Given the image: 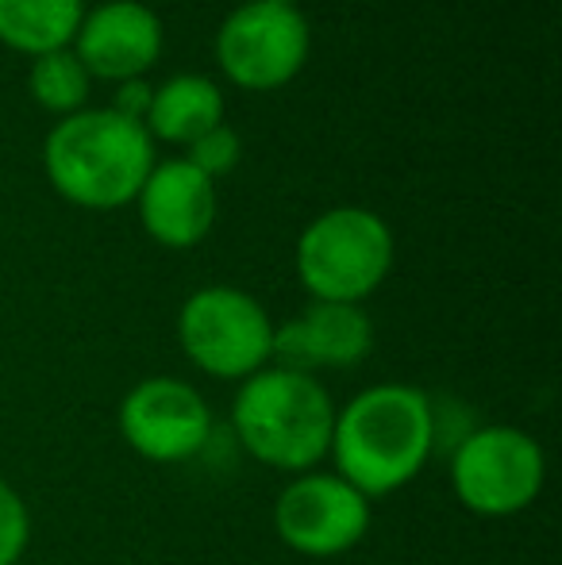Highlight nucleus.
Segmentation results:
<instances>
[{"instance_id": "obj_3", "label": "nucleus", "mask_w": 562, "mask_h": 565, "mask_svg": "<svg viewBox=\"0 0 562 565\" xmlns=\"http://www.w3.org/2000/svg\"><path fill=\"white\" fill-rule=\"evenodd\" d=\"M336 404L328 388L308 373L282 365L251 373L240 381L232 401V431L255 461L282 473H308L328 458Z\"/></svg>"}, {"instance_id": "obj_15", "label": "nucleus", "mask_w": 562, "mask_h": 565, "mask_svg": "<svg viewBox=\"0 0 562 565\" xmlns=\"http://www.w3.org/2000/svg\"><path fill=\"white\" fill-rule=\"evenodd\" d=\"M89 82H93L89 70L82 66V58L70 46L31 58L28 89L35 97V105H43L46 113H59V116L82 113L85 97H89Z\"/></svg>"}, {"instance_id": "obj_7", "label": "nucleus", "mask_w": 562, "mask_h": 565, "mask_svg": "<svg viewBox=\"0 0 562 565\" xmlns=\"http://www.w3.org/2000/svg\"><path fill=\"white\" fill-rule=\"evenodd\" d=\"M312 51V28L305 12L278 0L240 4L216 35V62L224 77L240 89L274 93L305 70Z\"/></svg>"}, {"instance_id": "obj_16", "label": "nucleus", "mask_w": 562, "mask_h": 565, "mask_svg": "<svg viewBox=\"0 0 562 565\" xmlns=\"http://www.w3.org/2000/svg\"><path fill=\"white\" fill-rule=\"evenodd\" d=\"M240 154H243V142L227 124L212 127V131H204L201 139H193L185 147V162L197 166V170L212 181L224 178V173H232L235 162H240Z\"/></svg>"}, {"instance_id": "obj_1", "label": "nucleus", "mask_w": 562, "mask_h": 565, "mask_svg": "<svg viewBox=\"0 0 562 565\" xmlns=\"http://www.w3.org/2000/svg\"><path fill=\"white\" fill-rule=\"evenodd\" d=\"M439 439V416L424 388L385 381L336 408L331 427V461L347 484L367 500H382L405 489L427 466Z\"/></svg>"}, {"instance_id": "obj_12", "label": "nucleus", "mask_w": 562, "mask_h": 565, "mask_svg": "<svg viewBox=\"0 0 562 565\" xmlns=\"http://www.w3.org/2000/svg\"><path fill=\"white\" fill-rule=\"evenodd\" d=\"M136 204L142 231L158 246L189 250L201 238H209L216 224V181L204 178L185 158H166L147 173Z\"/></svg>"}, {"instance_id": "obj_9", "label": "nucleus", "mask_w": 562, "mask_h": 565, "mask_svg": "<svg viewBox=\"0 0 562 565\" xmlns=\"http://www.w3.org/2000/svg\"><path fill=\"white\" fill-rule=\"evenodd\" d=\"M120 435L139 458L178 466L212 439V408L189 381L142 377L120 401Z\"/></svg>"}, {"instance_id": "obj_13", "label": "nucleus", "mask_w": 562, "mask_h": 565, "mask_svg": "<svg viewBox=\"0 0 562 565\" xmlns=\"http://www.w3.org/2000/svg\"><path fill=\"white\" fill-rule=\"evenodd\" d=\"M220 124H224V93L204 74H178L162 82L142 119L150 139L178 142V147H189Z\"/></svg>"}, {"instance_id": "obj_18", "label": "nucleus", "mask_w": 562, "mask_h": 565, "mask_svg": "<svg viewBox=\"0 0 562 565\" xmlns=\"http://www.w3.org/2000/svg\"><path fill=\"white\" fill-rule=\"evenodd\" d=\"M150 97H155V85H147L142 77L136 82H120V89H116V105L113 113L128 116V119H147V108H150Z\"/></svg>"}, {"instance_id": "obj_4", "label": "nucleus", "mask_w": 562, "mask_h": 565, "mask_svg": "<svg viewBox=\"0 0 562 565\" xmlns=\"http://www.w3.org/2000/svg\"><path fill=\"white\" fill-rule=\"evenodd\" d=\"M393 269V231L378 212L343 204L297 238V277L312 300L362 305Z\"/></svg>"}, {"instance_id": "obj_8", "label": "nucleus", "mask_w": 562, "mask_h": 565, "mask_svg": "<svg viewBox=\"0 0 562 565\" xmlns=\"http://www.w3.org/2000/svg\"><path fill=\"white\" fill-rule=\"evenodd\" d=\"M374 500L362 497L339 473L308 469L282 489L274 504V531L293 554L305 558H339L359 546L370 531Z\"/></svg>"}, {"instance_id": "obj_11", "label": "nucleus", "mask_w": 562, "mask_h": 565, "mask_svg": "<svg viewBox=\"0 0 562 565\" xmlns=\"http://www.w3.org/2000/svg\"><path fill=\"white\" fill-rule=\"evenodd\" d=\"M70 51L82 58L89 77L136 82L162 54V23L139 0H105L82 15Z\"/></svg>"}, {"instance_id": "obj_6", "label": "nucleus", "mask_w": 562, "mask_h": 565, "mask_svg": "<svg viewBox=\"0 0 562 565\" xmlns=\"http://www.w3.org/2000/svg\"><path fill=\"white\" fill-rule=\"evenodd\" d=\"M548 458L528 431L509 424L474 427L450 454V489L474 515H517L540 497Z\"/></svg>"}, {"instance_id": "obj_5", "label": "nucleus", "mask_w": 562, "mask_h": 565, "mask_svg": "<svg viewBox=\"0 0 562 565\" xmlns=\"http://www.w3.org/2000/svg\"><path fill=\"white\" fill-rule=\"evenodd\" d=\"M181 354L220 381H247L271 365L274 320L251 292L235 285H204L178 312Z\"/></svg>"}, {"instance_id": "obj_19", "label": "nucleus", "mask_w": 562, "mask_h": 565, "mask_svg": "<svg viewBox=\"0 0 562 565\" xmlns=\"http://www.w3.org/2000/svg\"><path fill=\"white\" fill-rule=\"evenodd\" d=\"M278 4H289V8H300V0H278Z\"/></svg>"}, {"instance_id": "obj_10", "label": "nucleus", "mask_w": 562, "mask_h": 565, "mask_svg": "<svg viewBox=\"0 0 562 565\" xmlns=\"http://www.w3.org/2000/svg\"><path fill=\"white\" fill-rule=\"evenodd\" d=\"M370 350H374V320L367 308L312 300L300 316L274 328L271 362L316 377L320 370H354L367 362Z\"/></svg>"}, {"instance_id": "obj_17", "label": "nucleus", "mask_w": 562, "mask_h": 565, "mask_svg": "<svg viewBox=\"0 0 562 565\" xmlns=\"http://www.w3.org/2000/svg\"><path fill=\"white\" fill-rule=\"evenodd\" d=\"M31 543V512L8 481H0V565H15Z\"/></svg>"}, {"instance_id": "obj_2", "label": "nucleus", "mask_w": 562, "mask_h": 565, "mask_svg": "<svg viewBox=\"0 0 562 565\" xmlns=\"http://www.w3.org/2000/svg\"><path fill=\"white\" fill-rule=\"evenodd\" d=\"M43 166L59 196L77 209L113 212L139 196L155 170V139L139 119L113 108L62 116L43 142Z\"/></svg>"}, {"instance_id": "obj_14", "label": "nucleus", "mask_w": 562, "mask_h": 565, "mask_svg": "<svg viewBox=\"0 0 562 565\" xmlns=\"http://www.w3.org/2000/svg\"><path fill=\"white\" fill-rule=\"evenodd\" d=\"M85 0H0V43L20 54H51L74 43Z\"/></svg>"}]
</instances>
